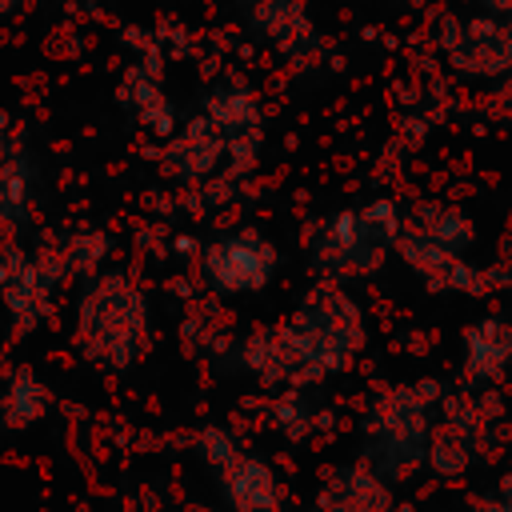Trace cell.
<instances>
[{"mask_svg": "<svg viewBox=\"0 0 512 512\" xmlns=\"http://www.w3.org/2000/svg\"><path fill=\"white\" fill-rule=\"evenodd\" d=\"M360 348L364 308L340 280H320L284 324L260 328L244 340V364L268 384H308L348 368Z\"/></svg>", "mask_w": 512, "mask_h": 512, "instance_id": "1", "label": "cell"}, {"mask_svg": "<svg viewBox=\"0 0 512 512\" xmlns=\"http://www.w3.org/2000/svg\"><path fill=\"white\" fill-rule=\"evenodd\" d=\"M148 296L124 272H100L76 300V344L100 368H128L148 348Z\"/></svg>", "mask_w": 512, "mask_h": 512, "instance_id": "2", "label": "cell"}, {"mask_svg": "<svg viewBox=\"0 0 512 512\" xmlns=\"http://www.w3.org/2000/svg\"><path fill=\"white\" fill-rule=\"evenodd\" d=\"M404 228V212L376 196L368 204L340 208L320 220L312 236V264L324 280H364L376 276L396 256V236Z\"/></svg>", "mask_w": 512, "mask_h": 512, "instance_id": "3", "label": "cell"}, {"mask_svg": "<svg viewBox=\"0 0 512 512\" xmlns=\"http://www.w3.org/2000/svg\"><path fill=\"white\" fill-rule=\"evenodd\" d=\"M440 52L464 80H508L512 76V20L496 12L448 16L440 24Z\"/></svg>", "mask_w": 512, "mask_h": 512, "instance_id": "4", "label": "cell"}, {"mask_svg": "<svg viewBox=\"0 0 512 512\" xmlns=\"http://www.w3.org/2000/svg\"><path fill=\"white\" fill-rule=\"evenodd\" d=\"M280 268V252L256 228L224 232L200 252V276L216 296H252L264 292Z\"/></svg>", "mask_w": 512, "mask_h": 512, "instance_id": "5", "label": "cell"}, {"mask_svg": "<svg viewBox=\"0 0 512 512\" xmlns=\"http://www.w3.org/2000/svg\"><path fill=\"white\" fill-rule=\"evenodd\" d=\"M396 256L408 272H416L432 292H460V296H488L500 292L504 272L500 268H480L464 252H452L444 244H432L428 236L412 232L408 224L396 236Z\"/></svg>", "mask_w": 512, "mask_h": 512, "instance_id": "6", "label": "cell"}, {"mask_svg": "<svg viewBox=\"0 0 512 512\" xmlns=\"http://www.w3.org/2000/svg\"><path fill=\"white\" fill-rule=\"evenodd\" d=\"M64 264L56 252L44 256H28L20 248H4L0 256V300L12 312V320H20L24 328H32L48 308H52V288L60 284Z\"/></svg>", "mask_w": 512, "mask_h": 512, "instance_id": "7", "label": "cell"}, {"mask_svg": "<svg viewBox=\"0 0 512 512\" xmlns=\"http://www.w3.org/2000/svg\"><path fill=\"white\" fill-rule=\"evenodd\" d=\"M224 160H228V144L204 116L172 132L164 148V172L176 180H208Z\"/></svg>", "mask_w": 512, "mask_h": 512, "instance_id": "8", "label": "cell"}, {"mask_svg": "<svg viewBox=\"0 0 512 512\" xmlns=\"http://www.w3.org/2000/svg\"><path fill=\"white\" fill-rule=\"evenodd\" d=\"M512 364V320L508 316H480L464 332V372L476 384H492Z\"/></svg>", "mask_w": 512, "mask_h": 512, "instance_id": "9", "label": "cell"}, {"mask_svg": "<svg viewBox=\"0 0 512 512\" xmlns=\"http://www.w3.org/2000/svg\"><path fill=\"white\" fill-rule=\"evenodd\" d=\"M248 20L252 28L276 44L280 52H292V48H304L312 40V16L304 8V0H252L248 8Z\"/></svg>", "mask_w": 512, "mask_h": 512, "instance_id": "10", "label": "cell"}, {"mask_svg": "<svg viewBox=\"0 0 512 512\" xmlns=\"http://www.w3.org/2000/svg\"><path fill=\"white\" fill-rule=\"evenodd\" d=\"M404 224H408L412 232L428 236L432 244H444V248L464 252V256H468L472 244H476V224H472V216L460 212V208H452V204H440V200L416 204V208L404 216Z\"/></svg>", "mask_w": 512, "mask_h": 512, "instance_id": "11", "label": "cell"}, {"mask_svg": "<svg viewBox=\"0 0 512 512\" xmlns=\"http://www.w3.org/2000/svg\"><path fill=\"white\" fill-rule=\"evenodd\" d=\"M224 488L240 512H268L276 504V480L272 472L252 456H232L224 464Z\"/></svg>", "mask_w": 512, "mask_h": 512, "instance_id": "12", "label": "cell"}, {"mask_svg": "<svg viewBox=\"0 0 512 512\" xmlns=\"http://www.w3.org/2000/svg\"><path fill=\"white\" fill-rule=\"evenodd\" d=\"M128 96V104L136 108V120L144 124V128H152L156 136H172L176 132V116H172V100L164 96V88L152 80V76H132L128 80V88H124Z\"/></svg>", "mask_w": 512, "mask_h": 512, "instance_id": "13", "label": "cell"}, {"mask_svg": "<svg viewBox=\"0 0 512 512\" xmlns=\"http://www.w3.org/2000/svg\"><path fill=\"white\" fill-rule=\"evenodd\" d=\"M44 408H48V392H44V384H40L28 368L12 372L8 392H4V420L20 428V424L40 420V412H44Z\"/></svg>", "mask_w": 512, "mask_h": 512, "instance_id": "14", "label": "cell"}, {"mask_svg": "<svg viewBox=\"0 0 512 512\" xmlns=\"http://www.w3.org/2000/svg\"><path fill=\"white\" fill-rule=\"evenodd\" d=\"M28 164L24 156H8L0 164V224H20L28 212Z\"/></svg>", "mask_w": 512, "mask_h": 512, "instance_id": "15", "label": "cell"}, {"mask_svg": "<svg viewBox=\"0 0 512 512\" xmlns=\"http://www.w3.org/2000/svg\"><path fill=\"white\" fill-rule=\"evenodd\" d=\"M200 452L216 464V468H224L232 456H236V444H232V436L228 432H220V428H208L204 436H200Z\"/></svg>", "mask_w": 512, "mask_h": 512, "instance_id": "16", "label": "cell"}, {"mask_svg": "<svg viewBox=\"0 0 512 512\" xmlns=\"http://www.w3.org/2000/svg\"><path fill=\"white\" fill-rule=\"evenodd\" d=\"M472 4H480V8H488L496 16H504V20H512V0H472Z\"/></svg>", "mask_w": 512, "mask_h": 512, "instance_id": "17", "label": "cell"}, {"mask_svg": "<svg viewBox=\"0 0 512 512\" xmlns=\"http://www.w3.org/2000/svg\"><path fill=\"white\" fill-rule=\"evenodd\" d=\"M24 4H28V0H0V20H4V16H12V12H20Z\"/></svg>", "mask_w": 512, "mask_h": 512, "instance_id": "18", "label": "cell"}, {"mask_svg": "<svg viewBox=\"0 0 512 512\" xmlns=\"http://www.w3.org/2000/svg\"><path fill=\"white\" fill-rule=\"evenodd\" d=\"M476 512H512V500L508 504H492V508H476Z\"/></svg>", "mask_w": 512, "mask_h": 512, "instance_id": "19", "label": "cell"}]
</instances>
